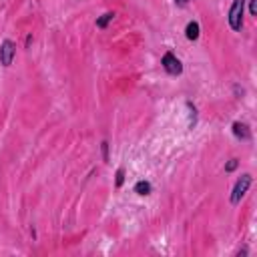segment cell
Returning <instances> with one entry per match:
<instances>
[{
    "instance_id": "obj_8",
    "label": "cell",
    "mask_w": 257,
    "mask_h": 257,
    "mask_svg": "<svg viewBox=\"0 0 257 257\" xmlns=\"http://www.w3.org/2000/svg\"><path fill=\"white\" fill-rule=\"evenodd\" d=\"M112 18H114V12H106V14H102V18L96 20V26H98V28H104Z\"/></svg>"
},
{
    "instance_id": "obj_11",
    "label": "cell",
    "mask_w": 257,
    "mask_h": 257,
    "mask_svg": "<svg viewBox=\"0 0 257 257\" xmlns=\"http://www.w3.org/2000/svg\"><path fill=\"white\" fill-rule=\"evenodd\" d=\"M249 12H251V16L257 14V0H249Z\"/></svg>"
},
{
    "instance_id": "obj_6",
    "label": "cell",
    "mask_w": 257,
    "mask_h": 257,
    "mask_svg": "<svg viewBox=\"0 0 257 257\" xmlns=\"http://www.w3.org/2000/svg\"><path fill=\"white\" fill-rule=\"evenodd\" d=\"M185 36L189 38V40H197L199 38V22H189L187 24V28H185Z\"/></svg>"
},
{
    "instance_id": "obj_13",
    "label": "cell",
    "mask_w": 257,
    "mask_h": 257,
    "mask_svg": "<svg viewBox=\"0 0 257 257\" xmlns=\"http://www.w3.org/2000/svg\"><path fill=\"white\" fill-rule=\"evenodd\" d=\"M177 4H187V2H191V0H175Z\"/></svg>"
},
{
    "instance_id": "obj_2",
    "label": "cell",
    "mask_w": 257,
    "mask_h": 257,
    "mask_svg": "<svg viewBox=\"0 0 257 257\" xmlns=\"http://www.w3.org/2000/svg\"><path fill=\"white\" fill-rule=\"evenodd\" d=\"M251 187V175H241V179L235 183V187H233V193H231V203L233 205H237L243 197H245V193H247V189Z\"/></svg>"
},
{
    "instance_id": "obj_5",
    "label": "cell",
    "mask_w": 257,
    "mask_h": 257,
    "mask_svg": "<svg viewBox=\"0 0 257 257\" xmlns=\"http://www.w3.org/2000/svg\"><path fill=\"white\" fill-rule=\"evenodd\" d=\"M233 135L237 139H243V141H249L251 139V133H249V126L245 122H233Z\"/></svg>"
},
{
    "instance_id": "obj_9",
    "label": "cell",
    "mask_w": 257,
    "mask_h": 257,
    "mask_svg": "<svg viewBox=\"0 0 257 257\" xmlns=\"http://www.w3.org/2000/svg\"><path fill=\"white\" fill-rule=\"evenodd\" d=\"M122 181H124V169H118L116 171V187H120Z\"/></svg>"
},
{
    "instance_id": "obj_10",
    "label": "cell",
    "mask_w": 257,
    "mask_h": 257,
    "mask_svg": "<svg viewBox=\"0 0 257 257\" xmlns=\"http://www.w3.org/2000/svg\"><path fill=\"white\" fill-rule=\"evenodd\" d=\"M237 165H239V163H237V159H231V161L227 163V167H225V171H235V169H237Z\"/></svg>"
},
{
    "instance_id": "obj_12",
    "label": "cell",
    "mask_w": 257,
    "mask_h": 257,
    "mask_svg": "<svg viewBox=\"0 0 257 257\" xmlns=\"http://www.w3.org/2000/svg\"><path fill=\"white\" fill-rule=\"evenodd\" d=\"M102 157H104V161H108V143L106 141L102 143Z\"/></svg>"
},
{
    "instance_id": "obj_1",
    "label": "cell",
    "mask_w": 257,
    "mask_h": 257,
    "mask_svg": "<svg viewBox=\"0 0 257 257\" xmlns=\"http://www.w3.org/2000/svg\"><path fill=\"white\" fill-rule=\"evenodd\" d=\"M247 0H233L231 10H229V26L233 30H241L243 26V10H245Z\"/></svg>"
},
{
    "instance_id": "obj_7",
    "label": "cell",
    "mask_w": 257,
    "mask_h": 257,
    "mask_svg": "<svg viewBox=\"0 0 257 257\" xmlns=\"http://www.w3.org/2000/svg\"><path fill=\"white\" fill-rule=\"evenodd\" d=\"M135 193H139V195H149V193H151V183H149V181H139V183L135 185Z\"/></svg>"
},
{
    "instance_id": "obj_4",
    "label": "cell",
    "mask_w": 257,
    "mask_h": 257,
    "mask_svg": "<svg viewBox=\"0 0 257 257\" xmlns=\"http://www.w3.org/2000/svg\"><path fill=\"white\" fill-rule=\"evenodd\" d=\"M163 66H165V70H167L169 74H181V72H183L181 60H179L175 54H171V52H167V54L163 56Z\"/></svg>"
},
{
    "instance_id": "obj_3",
    "label": "cell",
    "mask_w": 257,
    "mask_h": 257,
    "mask_svg": "<svg viewBox=\"0 0 257 257\" xmlns=\"http://www.w3.org/2000/svg\"><path fill=\"white\" fill-rule=\"evenodd\" d=\"M14 54H16V44L12 40H4L0 44V62H2V66H10Z\"/></svg>"
}]
</instances>
